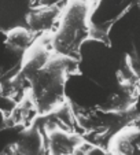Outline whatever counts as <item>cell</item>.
<instances>
[{"label": "cell", "instance_id": "cell-1", "mask_svg": "<svg viewBox=\"0 0 140 155\" xmlns=\"http://www.w3.org/2000/svg\"><path fill=\"white\" fill-rule=\"evenodd\" d=\"M76 59L54 54L37 70L23 76L29 81V96L40 114H51L66 102V82Z\"/></svg>", "mask_w": 140, "mask_h": 155}, {"label": "cell", "instance_id": "cell-2", "mask_svg": "<svg viewBox=\"0 0 140 155\" xmlns=\"http://www.w3.org/2000/svg\"><path fill=\"white\" fill-rule=\"evenodd\" d=\"M91 11L92 0H66L58 25L51 33L50 43L54 54L77 61L84 44L92 36Z\"/></svg>", "mask_w": 140, "mask_h": 155}, {"label": "cell", "instance_id": "cell-3", "mask_svg": "<svg viewBox=\"0 0 140 155\" xmlns=\"http://www.w3.org/2000/svg\"><path fill=\"white\" fill-rule=\"evenodd\" d=\"M81 144V137L66 128L55 126V128L47 130L45 146L47 151L51 154H76Z\"/></svg>", "mask_w": 140, "mask_h": 155}, {"label": "cell", "instance_id": "cell-4", "mask_svg": "<svg viewBox=\"0 0 140 155\" xmlns=\"http://www.w3.org/2000/svg\"><path fill=\"white\" fill-rule=\"evenodd\" d=\"M61 8L52 4L41 6L33 10L28 17L30 32L33 35H51L58 25Z\"/></svg>", "mask_w": 140, "mask_h": 155}, {"label": "cell", "instance_id": "cell-5", "mask_svg": "<svg viewBox=\"0 0 140 155\" xmlns=\"http://www.w3.org/2000/svg\"><path fill=\"white\" fill-rule=\"evenodd\" d=\"M18 152L23 154H38L47 150L45 146V137L41 136V133L37 129L32 128L26 130L21 136V139L15 144Z\"/></svg>", "mask_w": 140, "mask_h": 155}, {"label": "cell", "instance_id": "cell-6", "mask_svg": "<svg viewBox=\"0 0 140 155\" xmlns=\"http://www.w3.org/2000/svg\"><path fill=\"white\" fill-rule=\"evenodd\" d=\"M33 43H35V35L30 30L22 29V28L10 30L7 35V44L12 50L28 51Z\"/></svg>", "mask_w": 140, "mask_h": 155}, {"label": "cell", "instance_id": "cell-7", "mask_svg": "<svg viewBox=\"0 0 140 155\" xmlns=\"http://www.w3.org/2000/svg\"><path fill=\"white\" fill-rule=\"evenodd\" d=\"M128 69L133 76H140V26L135 28L131 36V51L128 56Z\"/></svg>", "mask_w": 140, "mask_h": 155}, {"label": "cell", "instance_id": "cell-8", "mask_svg": "<svg viewBox=\"0 0 140 155\" xmlns=\"http://www.w3.org/2000/svg\"><path fill=\"white\" fill-rule=\"evenodd\" d=\"M4 122H6V117H4V111H2V110H0V129L3 128Z\"/></svg>", "mask_w": 140, "mask_h": 155}, {"label": "cell", "instance_id": "cell-9", "mask_svg": "<svg viewBox=\"0 0 140 155\" xmlns=\"http://www.w3.org/2000/svg\"><path fill=\"white\" fill-rule=\"evenodd\" d=\"M55 2H56V0H55Z\"/></svg>", "mask_w": 140, "mask_h": 155}]
</instances>
